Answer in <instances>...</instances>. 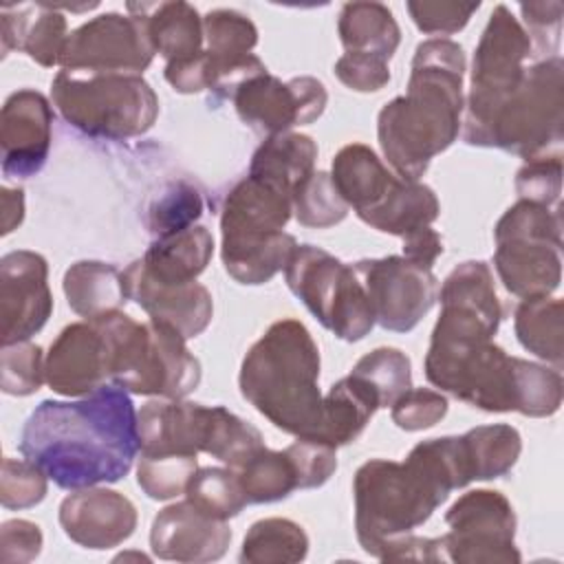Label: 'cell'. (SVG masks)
Returning <instances> with one entry per match:
<instances>
[{
	"mask_svg": "<svg viewBox=\"0 0 564 564\" xmlns=\"http://www.w3.org/2000/svg\"><path fill=\"white\" fill-rule=\"evenodd\" d=\"M137 410L119 386H101L77 401H42L26 419L20 452L57 487L117 482L139 452Z\"/></svg>",
	"mask_w": 564,
	"mask_h": 564,
	"instance_id": "cell-1",
	"label": "cell"
},
{
	"mask_svg": "<svg viewBox=\"0 0 564 564\" xmlns=\"http://www.w3.org/2000/svg\"><path fill=\"white\" fill-rule=\"evenodd\" d=\"M469 482L471 471L460 436L421 441L403 463L366 460L352 480L355 529L361 549L379 557L392 538L412 533L454 489Z\"/></svg>",
	"mask_w": 564,
	"mask_h": 564,
	"instance_id": "cell-2",
	"label": "cell"
},
{
	"mask_svg": "<svg viewBox=\"0 0 564 564\" xmlns=\"http://www.w3.org/2000/svg\"><path fill=\"white\" fill-rule=\"evenodd\" d=\"M463 46L432 37L416 46L408 90L379 110L377 137L399 178L419 181L430 161L447 150L460 130Z\"/></svg>",
	"mask_w": 564,
	"mask_h": 564,
	"instance_id": "cell-3",
	"label": "cell"
},
{
	"mask_svg": "<svg viewBox=\"0 0 564 564\" xmlns=\"http://www.w3.org/2000/svg\"><path fill=\"white\" fill-rule=\"evenodd\" d=\"M319 348L297 319H278L247 350L240 394L278 430L295 438L322 441L324 394L319 392Z\"/></svg>",
	"mask_w": 564,
	"mask_h": 564,
	"instance_id": "cell-4",
	"label": "cell"
},
{
	"mask_svg": "<svg viewBox=\"0 0 564 564\" xmlns=\"http://www.w3.org/2000/svg\"><path fill=\"white\" fill-rule=\"evenodd\" d=\"M293 214L291 194L247 174L227 194L220 214V258L240 284H264L280 273L297 242L284 231Z\"/></svg>",
	"mask_w": 564,
	"mask_h": 564,
	"instance_id": "cell-5",
	"label": "cell"
},
{
	"mask_svg": "<svg viewBox=\"0 0 564 564\" xmlns=\"http://www.w3.org/2000/svg\"><path fill=\"white\" fill-rule=\"evenodd\" d=\"M93 322L104 333L115 386L161 399H185L198 388L200 361L176 328L156 319L139 324L121 311L93 317Z\"/></svg>",
	"mask_w": 564,
	"mask_h": 564,
	"instance_id": "cell-6",
	"label": "cell"
},
{
	"mask_svg": "<svg viewBox=\"0 0 564 564\" xmlns=\"http://www.w3.org/2000/svg\"><path fill=\"white\" fill-rule=\"evenodd\" d=\"M51 97L59 115L93 139H132L159 117V97L141 75L59 70Z\"/></svg>",
	"mask_w": 564,
	"mask_h": 564,
	"instance_id": "cell-7",
	"label": "cell"
},
{
	"mask_svg": "<svg viewBox=\"0 0 564 564\" xmlns=\"http://www.w3.org/2000/svg\"><path fill=\"white\" fill-rule=\"evenodd\" d=\"M564 137V62L546 57L527 68L520 86L489 121L478 145L522 159L560 154Z\"/></svg>",
	"mask_w": 564,
	"mask_h": 564,
	"instance_id": "cell-8",
	"label": "cell"
},
{
	"mask_svg": "<svg viewBox=\"0 0 564 564\" xmlns=\"http://www.w3.org/2000/svg\"><path fill=\"white\" fill-rule=\"evenodd\" d=\"M425 377L432 386L485 412H518L520 357L507 355L491 339L432 337Z\"/></svg>",
	"mask_w": 564,
	"mask_h": 564,
	"instance_id": "cell-9",
	"label": "cell"
},
{
	"mask_svg": "<svg viewBox=\"0 0 564 564\" xmlns=\"http://www.w3.org/2000/svg\"><path fill=\"white\" fill-rule=\"evenodd\" d=\"M291 293L344 341L364 339L375 322L368 295L350 264L313 245H297L284 267Z\"/></svg>",
	"mask_w": 564,
	"mask_h": 564,
	"instance_id": "cell-10",
	"label": "cell"
},
{
	"mask_svg": "<svg viewBox=\"0 0 564 564\" xmlns=\"http://www.w3.org/2000/svg\"><path fill=\"white\" fill-rule=\"evenodd\" d=\"M531 40L507 4H498L478 40L467 95L463 139L478 145L494 115L520 86L531 57Z\"/></svg>",
	"mask_w": 564,
	"mask_h": 564,
	"instance_id": "cell-11",
	"label": "cell"
},
{
	"mask_svg": "<svg viewBox=\"0 0 564 564\" xmlns=\"http://www.w3.org/2000/svg\"><path fill=\"white\" fill-rule=\"evenodd\" d=\"M449 531L443 538L447 562L458 564H518L516 511L494 489L463 494L445 513Z\"/></svg>",
	"mask_w": 564,
	"mask_h": 564,
	"instance_id": "cell-12",
	"label": "cell"
},
{
	"mask_svg": "<svg viewBox=\"0 0 564 564\" xmlns=\"http://www.w3.org/2000/svg\"><path fill=\"white\" fill-rule=\"evenodd\" d=\"M154 59V48L141 15L101 13L68 33L62 48V70L139 75Z\"/></svg>",
	"mask_w": 564,
	"mask_h": 564,
	"instance_id": "cell-13",
	"label": "cell"
},
{
	"mask_svg": "<svg viewBox=\"0 0 564 564\" xmlns=\"http://www.w3.org/2000/svg\"><path fill=\"white\" fill-rule=\"evenodd\" d=\"M352 269L368 295L375 322L386 330H412L438 297V280L432 269L403 256L366 258Z\"/></svg>",
	"mask_w": 564,
	"mask_h": 564,
	"instance_id": "cell-14",
	"label": "cell"
},
{
	"mask_svg": "<svg viewBox=\"0 0 564 564\" xmlns=\"http://www.w3.org/2000/svg\"><path fill=\"white\" fill-rule=\"evenodd\" d=\"M238 117L258 134L273 137L322 117L328 93L315 77L282 82L267 70L245 79L231 95Z\"/></svg>",
	"mask_w": 564,
	"mask_h": 564,
	"instance_id": "cell-15",
	"label": "cell"
},
{
	"mask_svg": "<svg viewBox=\"0 0 564 564\" xmlns=\"http://www.w3.org/2000/svg\"><path fill=\"white\" fill-rule=\"evenodd\" d=\"M53 313L48 264L44 256L18 249L0 258L2 346L26 341L44 328Z\"/></svg>",
	"mask_w": 564,
	"mask_h": 564,
	"instance_id": "cell-16",
	"label": "cell"
},
{
	"mask_svg": "<svg viewBox=\"0 0 564 564\" xmlns=\"http://www.w3.org/2000/svg\"><path fill=\"white\" fill-rule=\"evenodd\" d=\"M502 308L489 264L467 260L441 286V315L432 335L456 339H491L500 326Z\"/></svg>",
	"mask_w": 564,
	"mask_h": 564,
	"instance_id": "cell-17",
	"label": "cell"
},
{
	"mask_svg": "<svg viewBox=\"0 0 564 564\" xmlns=\"http://www.w3.org/2000/svg\"><path fill=\"white\" fill-rule=\"evenodd\" d=\"M51 139L53 108L48 99L33 88L11 93L0 112L2 174L7 178L35 176L48 159Z\"/></svg>",
	"mask_w": 564,
	"mask_h": 564,
	"instance_id": "cell-18",
	"label": "cell"
},
{
	"mask_svg": "<svg viewBox=\"0 0 564 564\" xmlns=\"http://www.w3.org/2000/svg\"><path fill=\"white\" fill-rule=\"evenodd\" d=\"M123 275L128 300L137 302L150 319L176 328L185 339L200 335L214 315L212 293L198 282H161L148 273L141 258L130 262Z\"/></svg>",
	"mask_w": 564,
	"mask_h": 564,
	"instance_id": "cell-19",
	"label": "cell"
},
{
	"mask_svg": "<svg viewBox=\"0 0 564 564\" xmlns=\"http://www.w3.org/2000/svg\"><path fill=\"white\" fill-rule=\"evenodd\" d=\"M205 53L209 59V93L218 99L231 97L249 77L260 75L267 66L251 51L258 44L256 24L236 9H212L203 18Z\"/></svg>",
	"mask_w": 564,
	"mask_h": 564,
	"instance_id": "cell-20",
	"label": "cell"
},
{
	"mask_svg": "<svg viewBox=\"0 0 564 564\" xmlns=\"http://www.w3.org/2000/svg\"><path fill=\"white\" fill-rule=\"evenodd\" d=\"M229 542L227 520L207 516L187 498L161 509L150 529L152 553L172 562H216L227 553Z\"/></svg>",
	"mask_w": 564,
	"mask_h": 564,
	"instance_id": "cell-21",
	"label": "cell"
},
{
	"mask_svg": "<svg viewBox=\"0 0 564 564\" xmlns=\"http://www.w3.org/2000/svg\"><path fill=\"white\" fill-rule=\"evenodd\" d=\"M64 533L84 549H112L137 529V507L130 498L106 487L75 489L59 505Z\"/></svg>",
	"mask_w": 564,
	"mask_h": 564,
	"instance_id": "cell-22",
	"label": "cell"
},
{
	"mask_svg": "<svg viewBox=\"0 0 564 564\" xmlns=\"http://www.w3.org/2000/svg\"><path fill=\"white\" fill-rule=\"evenodd\" d=\"M46 383L62 397H86L99 390L108 370V348L93 319L68 324L51 344L44 361Z\"/></svg>",
	"mask_w": 564,
	"mask_h": 564,
	"instance_id": "cell-23",
	"label": "cell"
},
{
	"mask_svg": "<svg viewBox=\"0 0 564 564\" xmlns=\"http://www.w3.org/2000/svg\"><path fill=\"white\" fill-rule=\"evenodd\" d=\"M209 405L183 399H154L137 412L141 454L196 456L205 447Z\"/></svg>",
	"mask_w": 564,
	"mask_h": 564,
	"instance_id": "cell-24",
	"label": "cell"
},
{
	"mask_svg": "<svg viewBox=\"0 0 564 564\" xmlns=\"http://www.w3.org/2000/svg\"><path fill=\"white\" fill-rule=\"evenodd\" d=\"M66 37V18L55 4H2L0 9L2 55L18 48L40 66L51 68L59 64Z\"/></svg>",
	"mask_w": 564,
	"mask_h": 564,
	"instance_id": "cell-25",
	"label": "cell"
},
{
	"mask_svg": "<svg viewBox=\"0 0 564 564\" xmlns=\"http://www.w3.org/2000/svg\"><path fill=\"white\" fill-rule=\"evenodd\" d=\"M562 247L544 240H500L494 267L502 286L522 300L549 297L562 280Z\"/></svg>",
	"mask_w": 564,
	"mask_h": 564,
	"instance_id": "cell-26",
	"label": "cell"
},
{
	"mask_svg": "<svg viewBox=\"0 0 564 564\" xmlns=\"http://www.w3.org/2000/svg\"><path fill=\"white\" fill-rule=\"evenodd\" d=\"M128 11L143 18L154 53L167 62L187 59L205 48L203 18L189 2H128Z\"/></svg>",
	"mask_w": 564,
	"mask_h": 564,
	"instance_id": "cell-27",
	"label": "cell"
},
{
	"mask_svg": "<svg viewBox=\"0 0 564 564\" xmlns=\"http://www.w3.org/2000/svg\"><path fill=\"white\" fill-rule=\"evenodd\" d=\"M330 178L346 205L361 218L388 196L399 176L366 143H348L335 154Z\"/></svg>",
	"mask_w": 564,
	"mask_h": 564,
	"instance_id": "cell-28",
	"label": "cell"
},
{
	"mask_svg": "<svg viewBox=\"0 0 564 564\" xmlns=\"http://www.w3.org/2000/svg\"><path fill=\"white\" fill-rule=\"evenodd\" d=\"M214 256V236L203 225L154 238L141 262L161 282H196Z\"/></svg>",
	"mask_w": 564,
	"mask_h": 564,
	"instance_id": "cell-29",
	"label": "cell"
},
{
	"mask_svg": "<svg viewBox=\"0 0 564 564\" xmlns=\"http://www.w3.org/2000/svg\"><path fill=\"white\" fill-rule=\"evenodd\" d=\"M317 143L302 132L267 137L251 156L249 174L293 196V189L315 172Z\"/></svg>",
	"mask_w": 564,
	"mask_h": 564,
	"instance_id": "cell-30",
	"label": "cell"
},
{
	"mask_svg": "<svg viewBox=\"0 0 564 564\" xmlns=\"http://www.w3.org/2000/svg\"><path fill=\"white\" fill-rule=\"evenodd\" d=\"M62 289L68 306L86 319L119 311L128 300L121 271L115 264L99 260H79L70 264L64 273Z\"/></svg>",
	"mask_w": 564,
	"mask_h": 564,
	"instance_id": "cell-31",
	"label": "cell"
},
{
	"mask_svg": "<svg viewBox=\"0 0 564 564\" xmlns=\"http://www.w3.org/2000/svg\"><path fill=\"white\" fill-rule=\"evenodd\" d=\"M346 53H366L390 59L401 42V29L392 11L381 2H346L337 20Z\"/></svg>",
	"mask_w": 564,
	"mask_h": 564,
	"instance_id": "cell-32",
	"label": "cell"
},
{
	"mask_svg": "<svg viewBox=\"0 0 564 564\" xmlns=\"http://www.w3.org/2000/svg\"><path fill=\"white\" fill-rule=\"evenodd\" d=\"M441 214L438 198L432 187L419 181L397 178L388 196L361 220L383 234L408 236L421 227H430Z\"/></svg>",
	"mask_w": 564,
	"mask_h": 564,
	"instance_id": "cell-33",
	"label": "cell"
},
{
	"mask_svg": "<svg viewBox=\"0 0 564 564\" xmlns=\"http://www.w3.org/2000/svg\"><path fill=\"white\" fill-rule=\"evenodd\" d=\"M379 410L375 392L355 375L330 386L324 394V434L322 443L333 447L348 445L366 430L370 416Z\"/></svg>",
	"mask_w": 564,
	"mask_h": 564,
	"instance_id": "cell-34",
	"label": "cell"
},
{
	"mask_svg": "<svg viewBox=\"0 0 564 564\" xmlns=\"http://www.w3.org/2000/svg\"><path fill=\"white\" fill-rule=\"evenodd\" d=\"M562 300L533 297L522 300L516 308V337L535 357L553 364L555 368L564 361L562 348Z\"/></svg>",
	"mask_w": 564,
	"mask_h": 564,
	"instance_id": "cell-35",
	"label": "cell"
},
{
	"mask_svg": "<svg viewBox=\"0 0 564 564\" xmlns=\"http://www.w3.org/2000/svg\"><path fill=\"white\" fill-rule=\"evenodd\" d=\"M308 553L306 531L289 518H264L249 527L240 562L245 564H293Z\"/></svg>",
	"mask_w": 564,
	"mask_h": 564,
	"instance_id": "cell-36",
	"label": "cell"
},
{
	"mask_svg": "<svg viewBox=\"0 0 564 564\" xmlns=\"http://www.w3.org/2000/svg\"><path fill=\"white\" fill-rule=\"evenodd\" d=\"M471 480L500 478L516 465L522 452L520 432L507 423L478 425L463 436Z\"/></svg>",
	"mask_w": 564,
	"mask_h": 564,
	"instance_id": "cell-37",
	"label": "cell"
},
{
	"mask_svg": "<svg viewBox=\"0 0 564 564\" xmlns=\"http://www.w3.org/2000/svg\"><path fill=\"white\" fill-rule=\"evenodd\" d=\"M249 502H275L300 489L293 460L286 449H258L242 467L236 469Z\"/></svg>",
	"mask_w": 564,
	"mask_h": 564,
	"instance_id": "cell-38",
	"label": "cell"
},
{
	"mask_svg": "<svg viewBox=\"0 0 564 564\" xmlns=\"http://www.w3.org/2000/svg\"><path fill=\"white\" fill-rule=\"evenodd\" d=\"M262 434L223 405H209V425L203 452L218 458L231 469L242 467L258 449H262Z\"/></svg>",
	"mask_w": 564,
	"mask_h": 564,
	"instance_id": "cell-39",
	"label": "cell"
},
{
	"mask_svg": "<svg viewBox=\"0 0 564 564\" xmlns=\"http://www.w3.org/2000/svg\"><path fill=\"white\" fill-rule=\"evenodd\" d=\"M185 496L200 511L218 520H229L249 505L231 467H198L187 482Z\"/></svg>",
	"mask_w": 564,
	"mask_h": 564,
	"instance_id": "cell-40",
	"label": "cell"
},
{
	"mask_svg": "<svg viewBox=\"0 0 564 564\" xmlns=\"http://www.w3.org/2000/svg\"><path fill=\"white\" fill-rule=\"evenodd\" d=\"M361 379L379 399V408H390L403 392L412 388V364L405 352L399 348L381 346L364 355L352 372Z\"/></svg>",
	"mask_w": 564,
	"mask_h": 564,
	"instance_id": "cell-41",
	"label": "cell"
},
{
	"mask_svg": "<svg viewBox=\"0 0 564 564\" xmlns=\"http://www.w3.org/2000/svg\"><path fill=\"white\" fill-rule=\"evenodd\" d=\"M293 214L300 225L304 227H333L341 223L348 214L346 200L339 196L337 187L333 185V178L328 172L315 170L308 174L291 196Z\"/></svg>",
	"mask_w": 564,
	"mask_h": 564,
	"instance_id": "cell-42",
	"label": "cell"
},
{
	"mask_svg": "<svg viewBox=\"0 0 564 564\" xmlns=\"http://www.w3.org/2000/svg\"><path fill=\"white\" fill-rule=\"evenodd\" d=\"M203 214V196L187 181L170 183L148 207L145 225L156 238L192 227Z\"/></svg>",
	"mask_w": 564,
	"mask_h": 564,
	"instance_id": "cell-43",
	"label": "cell"
},
{
	"mask_svg": "<svg viewBox=\"0 0 564 564\" xmlns=\"http://www.w3.org/2000/svg\"><path fill=\"white\" fill-rule=\"evenodd\" d=\"M496 242L500 240H544L562 247V218L557 209L531 200L511 205L494 229Z\"/></svg>",
	"mask_w": 564,
	"mask_h": 564,
	"instance_id": "cell-44",
	"label": "cell"
},
{
	"mask_svg": "<svg viewBox=\"0 0 564 564\" xmlns=\"http://www.w3.org/2000/svg\"><path fill=\"white\" fill-rule=\"evenodd\" d=\"M198 469L196 456L141 454L137 465V482L152 500H170L185 494L189 478Z\"/></svg>",
	"mask_w": 564,
	"mask_h": 564,
	"instance_id": "cell-45",
	"label": "cell"
},
{
	"mask_svg": "<svg viewBox=\"0 0 564 564\" xmlns=\"http://www.w3.org/2000/svg\"><path fill=\"white\" fill-rule=\"evenodd\" d=\"M46 381L42 348L37 344L18 341L2 346L0 388L4 394L29 397Z\"/></svg>",
	"mask_w": 564,
	"mask_h": 564,
	"instance_id": "cell-46",
	"label": "cell"
},
{
	"mask_svg": "<svg viewBox=\"0 0 564 564\" xmlns=\"http://www.w3.org/2000/svg\"><path fill=\"white\" fill-rule=\"evenodd\" d=\"M46 474L26 460L4 458L0 474V502L4 509H29L44 500L46 496Z\"/></svg>",
	"mask_w": 564,
	"mask_h": 564,
	"instance_id": "cell-47",
	"label": "cell"
},
{
	"mask_svg": "<svg viewBox=\"0 0 564 564\" xmlns=\"http://www.w3.org/2000/svg\"><path fill=\"white\" fill-rule=\"evenodd\" d=\"M516 192L522 200L555 205L562 194V154L529 159L516 174Z\"/></svg>",
	"mask_w": 564,
	"mask_h": 564,
	"instance_id": "cell-48",
	"label": "cell"
},
{
	"mask_svg": "<svg viewBox=\"0 0 564 564\" xmlns=\"http://www.w3.org/2000/svg\"><path fill=\"white\" fill-rule=\"evenodd\" d=\"M390 410L397 427L419 432L436 425L447 414V399L430 388H410L390 405Z\"/></svg>",
	"mask_w": 564,
	"mask_h": 564,
	"instance_id": "cell-49",
	"label": "cell"
},
{
	"mask_svg": "<svg viewBox=\"0 0 564 564\" xmlns=\"http://www.w3.org/2000/svg\"><path fill=\"white\" fill-rule=\"evenodd\" d=\"M286 452L293 460L300 489L322 487L337 469V454L335 447L328 443L297 438L286 447Z\"/></svg>",
	"mask_w": 564,
	"mask_h": 564,
	"instance_id": "cell-50",
	"label": "cell"
},
{
	"mask_svg": "<svg viewBox=\"0 0 564 564\" xmlns=\"http://www.w3.org/2000/svg\"><path fill=\"white\" fill-rule=\"evenodd\" d=\"M408 13L419 31L427 35H452L460 31L474 11H478L480 2H408Z\"/></svg>",
	"mask_w": 564,
	"mask_h": 564,
	"instance_id": "cell-51",
	"label": "cell"
},
{
	"mask_svg": "<svg viewBox=\"0 0 564 564\" xmlns=\"http://www.w3.org/2000/svg\"><path fill=\"white\" fill-rule=\"evenodd\" d=\"M520 13H522V22L527 24L524 31L531 40V46H535V51L544 55L555 53L560 46L564 4L557 0L522 2Z\"/></svg>",
	"mask_w": 564,
	"mask_h": 564,
	"instance_id": "cell-52",
	"label": "cell"
},
{
	"mask_svg": "<svg viewBox=\"0 0 564 564\" xmlns=\"http://www.w3.org/2000/svg\"><path fill=\"white\" fill-rule=\"evenodd\" d=\"M337 79L357 93L381 90L390 82L388 62L366 53H344L335 62Z\"/></svg>",
	"mask_w": 564,
	"mask_h": 564,
	"instance_id": "cell-53",
	"label": "cell"
},
{
	"mask_svg": "<svg viewBox=\"0 0 564 564\" xmlns=\"http://www.w3.org/2000/svg\"><path fill=\"white\" fill-rule=\"evenodd\" d=\"M42 551V531L29 520H7L0 527V560L7 564H26Z\"/></svg>",
	"mask_w": 564,
	"mask_h": 564,
	"instance_id": "cell-54",
	"label": "cell"
},
{
	"mask_svg": "<svg viewBox=\"0 0 564 564\" xmlns=\"http://www.w3.org/2000/svg\"><path fill=\"white\" fill-rule=\"evenodd\" d=\"M377 560H381V562H403V560L447 562L445 551H443V538H421L414 533L392 538L381 549Z\"/></svg>",
	"mask_w": 564,
	"mask_h": 564,
	"instance_id": "cell-55",
	"label": "cell"
},
{
	"mask_svg": "<svg viewBox=\"0 0 564 564\" xmlns=\"http://www.w3.org/2000/svg\"><path fill=\"white\" fill-rule=\"evenodd\" d=\"M163 75H165L167 84H170L176 93L192 95V93L209 90L212 70H209L207 53L200 51L198 55H192V57H187V59L167 62Z\"/></svg>",
	"mask_w": 564,
	"mask_h": 564,
	"instance_id": "cell-56",
	"label": "cell"
},
{
	"mask_svg": "<svg viewBox=\"0 0 564 564\" xmlns=\"http://www.w3.org/2000/svg\"><path fill=\"white\" fill-rule=\"evenodd\" d=\"M403 240V258H408L410 262L432 269V264L436 262V258L443 253V240L438 236V231L430 227H421L408 236L401 238Z\"/></svg>",
	"mask_w": 564,
	"mask_h": 564,
	"instance_id": "cell-57",
	"label": "cell"
},
{
	"mask_svg": "<svg viewBox=\"0 0 564 564\" xmlns=\"http://www.w3.org/2000/svg\"><path fill=\"white\" fill-rule=\"evenodd\" d=\"M2 234H11L24 218V192L2 187Z\"/></svg>",
	"mask_w": 564,
	"mask_h": 564,
	"instance_id": "cell-58",
	"label": "cell"
},
{
	"mask_svg": "<svg viewBox=\"0 0 564 564\" xmlns=\"http://www.w3.org/2000/svg\"><path fill=\"white\" fill-rule=\"evenodd\" d=\"M128 557H139V560H143V562H148V560H150V557H145L143 553H121V555H117L115 560L119 562V560H128Z\"/></svg>",
	"mask_w": 564,
	"mask_h": 564,
	"instance_id": "cell-59",
	"label": "cell"
}]
</instances>
